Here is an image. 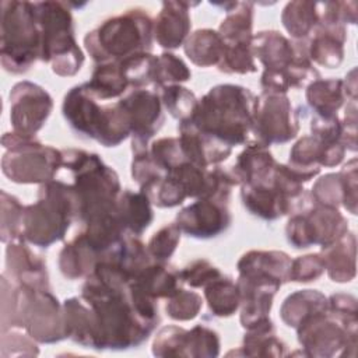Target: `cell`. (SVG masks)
Segmentation results:
<instances>
[{"label":"cell","mask_w":358,"mask_h":358,"mask_svg":"<svg viewBox=\"0 0 358 358\" xmlns=\"http://www.w3.org/2000/svg\"><path fill=\"white\" fill-rule=\"evenodd\" d=\"M96 322V350H130L148 340L158 324L144 319L134 306L129 284L90 274L80 295Z\"/></svg>","instance_id":"obj_1"},{"label":"cell","mask_w":358,"mask_h":358,"mask_svg":"<svg viewBox=\"0 0 358 358\" xmlns=\"http://www.w3.org/2000/svg\"><path fill=\"white\" fill-rule=\"evenodd\" d=\"M255 98L243 85L218 84L197 101L192 116L183 122L234 148L245 144L252 133Z\"/></svg>","instance_id":"obj_2"},{"label":"cell","mask_w":358,"mask_h":358,"mask_svg":"<svg viewBox=\"0 0 358 358\" xmlns=\"http://www.w3.org/2000/svg\"><path fill=\"white\" fill-rule=\"evenodd\" d=\"M63 168L73 173V190L77 199V221L87 224L116 211L122 185L117 172L95 152L81 148H64Z\"/></svg>","instance_id":"obj_3"},{"label":"cell","mask_w":358,"mask_h":358,"mask_svg":"<svg viewBox=\"0 0 358 358\" xmlns=\"http://www.w3.org/2000/svg\"><path fill=\"white\" fill-rule=\"evenodd\" d=\"M154 20L147 10L136 7L102 21L84 36V48L98 63L119 62L137 53L151 52Z\"/></svg>","instance_id":"obj_4"},{"label":"cell","mask_w":358,"mask_h":358,"mask_svg":"<svg viewBox=\"0 0 358 358\" xmlns=\"http://www.w3.org/2000/svg\"><path fill=\"white\" fill-rule=\"evenodd\" d=\"M74 220H77V199L73 186L53 179L39 186L35 203L25 206L22 239L46 249L64 239Z\"/></svg>","instance_id":"obj_5"},{"label":"cell","mask_w":358,"mask_h":358,"mask_svg":"<svg viewBox=\"0 0 358 358\" xmlns=\"http://www.w3.org/2000/svg\"><path fill=\"white\" fill-rule=\"evenodd\" d=\"M62 112L74 133L103 147H117L130 137V124L119 102L102 105L83 84L66 92Z\"/></svg>","instance_id":"obj_6"},{"label":"cell","mask_w":358,"mask_h":358,"mask_svg":"<svg viewBox=\"0 0 358 358\" xmlns=\"http://www.w3.org/2000/svg\"><path fill=\"white\" fill-rule=\"evenodd\" d=\"M41 29L39 60L59 77L76 76L85 60L74 36V18L66 1H34Z\"/></svg>","instance_id":"obj_7"},{"label":"cell","mask_w":358,"mask_h":358,"mask_svg":"<svg viewBox=\"0 0 358 358\" xmlns=\"http://www.w3.org/2000/svg\"><path fill=\"white\" fill-rule=\"evenodd\" d=\"M41 29L34 1L3 0L0 11V63L11 74H24L39 60Z\"/></svg>","instance_id":"obj_8"},{"label":"cell","mask_w":358,"mask_h":358,"mask_svg":"<svg viewBox=\"0 0 358 358\" xmlns=\"http://www.w3.org/2000/svg\"><path fill=\"white\" fill-rule=\"evenodd\" d=\"M1 145L6 150L1 157V172L14 183L43 185L53 180L63 166L62 150L42 144L35 137L4 133Z\"/></svg>","instance_id":"obj_9"},{"label":"cell","mask_w":358,"mask_h":358,"mask_svg":"<svg viewBox=\"0 0 358 358\" xmlns=\"http://www.w3.org/2000/svg\"><path fill=\"white\" fill-rule=\"evenodd\" d=\"M14 298L11 327L24 329L39 344H55L67 338L63 303L52 294V289L15 284Z\"/></svg>","instance_id":"obj_10"},{"label":"cell","mask_w":358,"mask_h":358,"mask_svg":"<svg viewBox=\"0 0 358 358\" xmlns=\"http://www.w3.org/2000/svg\"><path fill=\"white\" fill-rule=\"evenodd\" d=\"M295 330L298 343L306 357H355L358 324L341 320L329 309L306 316Z\"/></svg>","instance_id":"obj_11"},{"label":"cell","mask_w":358,"mask_h":358,"mask_svg":"<svg viewBox=\"0 0 358 358\" xmlns=\"http://www.w3.org/2000/svg\"><path fill=\"white\" fill-rule=\"evenodd\" d=\"M348 231V221L338 208L312 201L291 214L285 225L287 241L295 249H306L313 245L327 246Z\"/></svg>","instance_id":"obj_12"},{"label":"cell","mask_w":358,"mask_h":358,"mask_svg":"<svg viewBox=\"0 0 358 358\" xmlns=\"http://www.w3.org/2000/svg\"><path fill=\"white\" fill-rule=\"evenodd\" d=\"M299 113L287 94L262 91L253 103L252 133L255 141L270 147L294 140L299 133Z\"/></svg>","instance_id":"obj_13"},{"label":"cell","mask_w":358,"mask_h":358,"mask_svg":"<svg viewBox=\"0 0 358 358\" xmlns=\"http://www.w3.org/2000/svg\"><path fill=\"white\" fill-rule=\"evenodd\" d=\"M8 99L13 131L21 136L35 137L46 124L53 110L52 95L39 84L22 80L13 85Z\"/></svg>","instance_id":"obj_14"},{"label":"cell","mask_w":358,"mask_h":358,"mask_svg":"<svg viewBox=\"0 0 358 358\" xmlns=\"http://www.w3.org/2000/svg\"><path fill=\"white\" fill-rule=\"evenodd\" d=\"M117 102L130 124L131 148L148 147L150 140L161 130L165 122L164 106L158 92L150 88H133Z\"/></svg>","instance_id":"obj_15"},{"label":"cell","mask_w":358,"mask_h":358,"mask_svg":"<svg viewBox=\"0 0 358 358\" xmlns=\"http://www.w3.org/2000/svg\"><path fill=\"white\" fill-rule=\"evenodd\" d=\"M236 285L241 296V326L245 330H250L271 322L273 299L282 282L266 274L238 273Z\"/></svg>","instance_id":"obj_16"},{"label":"cell","mask_w":358,"mask_h":358,"mask_svg":"<svg viewBox=\"0 0 358 358\" xmlns=\"http://www.w3.org/2000/svg\"><path fill=\"white\" fill-rule=\"evenodd\" d=\"M227 200L217 197H201L185 206L175 217V224L182 234L196 239H211L224 234L232 217Z\"/></svg>","instance_id":"obj_17"},{"label":"cell","mask_w":358,"mask_h":358,"mask_svg":"<svg viewBox=\"0 0 358 358\" xmlns=\"http://www.w3.org/2000/svg\"><path fill=\"white\" fill-rule=\"evenodd\" d=\"M4 274L17 285L50 289L46 260L22 238L7 243Z\"/></svg>","instance_id":"obj_18"},{"label":"cell","mask_w":358,"mask_h":358,"mask_svg":"<svg viewBox=\"0 0 358 358\" xmlns=\"http://www.w3.org/2000/svg\"><path fill=\"white\" fill-rule=\"evenodd\" d=\"M197 3L187 1H162L161 10L154 20V39L157 43L172 50L183 46L190 35L192 17L189 8Z\"/></svg>","instance_id":"obj_19"},{"label":"cell","mask_w":358,"mask_h":358,"mask_svg":"<svg viewBox=\"0 0 358 358\" xmlns=\"http://www.w3.org/2000/svg\"><path fill=\"white\" fill-rule=\"evenodd\" d=\"M347 27L319 20L317 27L306 39L308 56L322 67L337 69L344 60Z\"/></svg>","instance_id":"obj_20"},{"label":"cell","mask_w":358,"mask_h":358,"mask_svg":"<svg viewBox=\"0 0 358 358\" xmlns=\"http://www.w3.org/2000/svg\"><path fill=\"white\" fill-rule=\"evenodd\" d=\"M183 282L179 275V270L169 266L168 262L148 263L129 284V291L133 295L158 301L166 299L173 295Z\"/></svg>","instance_id":"obj_21"},{"label":"cell","mask_w":358,"mask_h":358,"mask_svg":"<svg viewBox=\"0 0 358 358\" xmlns=\"http://www.w3.org/2000/svg\"><path fill=\"white\" fill-rule=\"evenodd\" d=\"M178 131L185 158L197 166H217L232 154V147L200 133L187 122H179Z\"/></svg>","instance_id":"obj_22"},{"label":"cell","mask_w":358,"mask_h":358,"mask_svg":"<svg viewBox=\"0 0 358 358\" xmlns=\"http://www.w3.org/2000/svg\"><path fill=\"white\" fill-rule=\"evenodd\" d=\"M298 41H292L275 29L260 31L253 35L252 50L264 70L284 71L296 59Z\"/></svg>","instance_id":"obj_23"},{"label":"cell","mask_w":358,"mask_h":358,"mask_svg":"<svg viewBox=\"0 0 358 358\" xmlns=\"http://www.w3.org/2000/svg\"><path fill=\"white\" fill-rule=\"evenodd\" d=\"M241 200L252 215L264 221H274L295 213L294 204L277 190L271 180L263 185L241 186Z\"/></svg>","instance_id":"obj_24"},{"label":"cell","mask_w":358,"mask_h":358,"mask_svg":"<svg viewBox=\"0 0 358 358\" xmlns=\"http://www.w3.org/2000/svg\"><path fill=\"white\" fill-rule=\"evenodd\" d=\"M275 165L277 161L268 147L253 141L239 152L229 171L239 186L263 185L271 180Z\"/></svg>","instance_id":"obj_25"},{"label":"cell","mask_w":358,"mask_h":358,"mask_svg":"<svg viewBox=\"0 0 358 358\" xmlns=\"http://www.w3.org/2000/svg\"><path fill=\"white\" fill-rule=\"evenodd\" d=\"M329 278L338 284L351 282L357 275V236L348 231L337 241L320 248Z\"/></svg>","instance_id":"obj_26"},{"label":"cell","mask_w":358,"mask_h":358,"mask_svg":"<svg viewBox=\"0 0 358 358\" xmlns=\"http://www.w3.org/2000/svg\"><path fill=\"white\" fill-rule=\"evenodd\" d=\"M101 262V256L78 232L70 242L64 243L59 253L57 266L62 275L70 281L88 277Z\"/></svg>","instance_id":"obj_27"},{"label":"cell","mask_w":358,"mask_h":358,"mask_svg":"<svg viewBox=\"0 0 358 358\" xmlns=\"http://www.w3.org/2000/svg\"><path fill=\"white\" fill-rule=\"evenodd\" d=\"M67 338L87 348L96 350V322L91 306L81 296L63 302Z\"/></svg>","instance_id":"obj_28"},{"label":"cell","mask_w":358,"mask_h":358,"mask_svg":"<svg viewBox=\"0 0 358 358\" xmlns=\"http://www.w3.org/2000/svg\"><path fill=\"white\" fill-rule=\"evenodd\" d=\"M116 214L126 232L136 236H140L154 220L152 203L141 190H122L116 204Z\"/></svg>","instance_id":"obj_29"},{"label":"cell","mask_w":358,"mask_h":358,"mask_svg":"<svg viewBox=\"0 0 358 358\" xmlns=\"http://www.w3.org/2000/svg\"><path fill=\"white\" fill-rule=\"evenodd\" d=\"M83 85L95 99L101 102L116 98L120 99L127 91H130V84L120 62L95 64L91 78L83 83Z\"/></svg>","instance_id":"obj_30"},{"label":"cell","mask_w":358,"mask_h":358,"mask_svg":"<svg viewBox=\"0 0 358 358\" xmlns=\"http://www.w3.org/2000/svg\"><path fill=\"white\" fill-rule=\"evenodd\" d=\"M305 98L313 115L322 117L336 116L347 96L341 78H317L306 85Z\"/></svg>","instance_id":"obj_31"},{"label":"cell","mask_w":358,"mask_h":358,"mask_svg":"<svg viewBox=\"0 0 358 358\" xmlns=\"http://www.w3.org/2000/svg\"><path fill=\"white\" fill-rule=\"evenodd\" d=\"M291 257L282 250H257L252 249L243 253L238 263V273H260L280 280L282 284L289 282Z\"/></svg>","instance_id":"obj_32"},{"label":"cell","mask_w":358,"mask_h":358,"mask_svg":"<svg viewBox=\"0 0 358 358\" xmlns=\"http://www.w3.org/2000/svg\"><path fill=\"white\" fill-rule=\"evenodd\" d=\"M255 3L236 1L235 7L227 11L225 18L218 27V34L224 45L243 46L252 45L253 39Z\"/></svg>","instance_id":"obj_33"},{"label":"cell","mask_w":358,"mask_h":358,"mask_svg":"<svg viewBox=\"0 0 358 358\" xmlns=\"http://www.w3.org/2000/svg\"><path fill=\"white\" fill-rule=\"evenodd\" d=\"M231 354L242 357H284L287 355V344L277 337L273 320L259 327L245 331L242 345L238 351H229Z\"/></svg>","instance_id":"obj_34"},{"label":"cell","mask_w":358,"mask_h":358,"mask_svg":"<svg viewBox=\"0 0 358 358\" xmlns=\"http://www.w3.org/2000/svg\"><path fill=\"white\" fill-rule=\"evenodd\" d=\"M187 59L197 67L218 66L222 57L224 43L218 31L203 28L192 32L183 43Z\"/></svg>","instance_id":"obj_35"},{"label":"cell","mask_w":358,"mask_h":358,"mask_svg":"<svg viewBox=\"0 0 358 358\" xmlns=\"http://www.w3.org/2000/svg\"><path fill=\"white\" fill-rule=\"evenodd\" d=\"M327 309V296L317 289H298L281 303L280 317L287 327L296 329L309 315Z\"/></svg>","instance_id":"obj_36"},{"label":"cell","mask_w":358,"mask_h":358,"mask_svg":"<svg viewBox=\"0 0 358 358\" xmlns=\"http://www.w3.org/2000/svg\"><path fill=\"white\" fill-rule=\"evenodd\" d=\"M322 157L323 145L312 134H306L291 147L287 165L306 183L320 173Z\"/></svg>","instance_id":"obj_37"},{"label":"cell","mask_w":358,"mask_h":358,"mask_svg":"<svg viewBox=\"0 0 358 358\" xmlns=\"http://www.w3.org/2000/svg\"><path fill=\"white\" fill-rule=\"evenodd\" d=\"M208 312L215 317H229L241 306V296L236 281L221 274L203 288Z\"/></svg>","instance_id":"obj_38"},{"label":"cell","mask_w":358,"mask_h":358,"mask_svg":"<svg viewBox=\"0 0 358 358\" xmlns=\"http://www.w3.org/2000/svg\"><path fill=\"white\" fill-rule=\"evenodd\" d=\"M281 22L292 41H306L319 24V7L315 1L295 0L285 4Z\"/></svg>","instance_id":"obj_39"},{"label":"cell","mask_w":358,"mask_h":358,"mask_svg":"<svg viewBox=\"0 0 358 358\" xmlns=\"http://www.w3.org/2000/svg\"><path fill=\"white\" fill-rule=\"evenodd\" d=\"M190 333L187 329L178 324L161 327L154 336L151 352L154 357H186L189 358Z\"/></svg>","instance_id":"obj_40"},{"label":"cell","mask_w":358,"mask_h":358,"mask_svg":"<svg viewBox=\"0 0 358 358\" xmlns=\"http://www.w3.org/2000/svg\"><path fill=\"white\" fill-rule=\"evenodd\" d=\"M192 78V71L182 57L172 52H164L154 59L152 67V88H159L171 84H182Z\"/></svg>","instance_id":"obj_41"},{"label":"cell","mask_w":358,"mask_h":358,"mask_svg":"<svg viewBox=\"0 0 358 358\" xmlns=\"http://www.w3.org/2000/svg\"><path fill=\"white\" fill-rule=\"evenodd\" d=\"M25 206L21 201L7 193L0 192V238L3 243L22 238V220Z\"/></svg>","instance_id":"obj_42"},{"label":"cell","mask_w":358,"mask_h":358,"mask_svg":"<svg viewBox=\"0 0 358 358\" xmlns=\"http://www.w3.org/2000/svg\"><path fill=\"white\" fill-rule=\"evenodd\" d=\"M157 92L166 112L179 122H183L192 116L199 101L194 92L182 84L165 85Z\"/></svg>","instance_id":"obj_43"},{"label":"cell","mask_w":358,"mask_h":358,"mask_svg":"<svg viewBox=\"0 0 358 358\" xmlns=\"http://www.w3.org/2000/svg\"><path fill=\"white\" fill-rule=\"evenodd\" d=\"M204 299L196 291L179 288L173 295L166 298L165 313L176 322H189L199 316Z\"/></svg>","instance_id":"obj_44"},{"label":"cell","mask_w":358,"mask_h":358,"mask_svg":"<svg viewBox=\"0 0 358 358\" xmlns=\"http://www.w3.org/2000/svg\"><path fill=\"white\" fill-rule=\"evenodd\" d=\"M38 341L34 340L24 329L11 327L1 331L0 355L1 358L11 357H36L39 355Z\"/></svg>","instance_id":"obj_45"},{"label":"cell","mask_w":358,"mask_h":358,"mask_svg":"<svg viewBox=\"0 0 358 358\" xmlns=\"http://www.w3.org/2000/svg\"><path fill=\"white\" fill-rule=\"evenodd\" d=\"M182 231L175 222L161 227L157 232L152 234L147 243L148 253L155 262H169L180 242Z\"/></svg>","instance_id":"obj_46"},{"label":"cell","mask_w":358,"mask_h":358,"mask_svg":"<svg viewBox=\"0 0 358 358\" xmlns=\"http://www.w3.org/2000/svg\"><path fill=\"white\" fill-rule=\"evenodd\" d=\"M148 151L154 162L165 173L187 161L182 152L179 137H159L148 145Z\"/></svg>","instance_id":"obj_47"},{"label":"cell","mask_w":358,"mask_h":358,"mask_svg":"<svg viewBox=\"0 0 358 358\" xmlns=\"http://www.w3.org/2000/svg\"><path fill=\"white\" fill-rule=\"evenodd\" d=\"M189 358H214L220 355L221 340L220 334L214 329L206 324H196L189 330Z\"/></svg>","instance_id":"obj_48"},{"label":"cell","mask_w":358,"mask_h":358,"mask_svg":"<svg viewBox=\"0 0 358 358\" xmlns=\"http://www.w3.org/2000/svg\"><path fill=\"white\" fill-rule=\"evenodd\" d=\"M309 196L315 204L338 208L343 201V189L338 172H330L316 179Z\"/></svg>","instance_id":"obj_49"},{"label":"cell","mask_w":358,"mask_h":358,"mask_svg":"<svg viewBox=\"0 0 358 358\" xmlns=\"http://www.w3.org/2000/svg\"><path fill=\"white\" fill-rule=\"evenodd\" d=\"M326 271L324 260L319 253H308L303 256H298L291 260L289 267V278L291 282H312L320 278Z\"/></svg>","instance_id":"obj_50"},{"label":"cell","mask_w":358,"mask_h":358,"mask_svg":"<svg viewBox=\"0 0 358 358\" xmlns=\"http://www.w3.org/2000/svg\"><path fill=\"white\" fill-rule=\"evenodd\" d=\"M222 273L210 260L199 257L187 263L179 270V275L183 284L190 288H204L210 281L220 277Z\"/></svg>","instance_id":"obj_51"},{"label":"cell","mask_w":358,"mask_h":358,"mask_svg":"<svg viewBox=\"0 0 358 358\" xmlns=\"http://www.w3.org/2000/svg\"><path fill=\"white\" fill-rule=\"evenodd\" d=\"M319 20L341 25H354L358 18L357 1H323L317 3Z\"/></svg>","instance_id":"obj_52"},{"label":"cell","mask_w":358,"mask_h":358,"mask_svg":"<svg viewBox=\"0 0 358 358\" xmlns=\"http://www.w3.org/2000/svg\"><path fill=\"white\" fill-rule=\"evenodd\" d=\"M341 189H343V201L341 206L351 213L352 215L357 214V204H358V159L354 157L338 171Z\"/></svg>","instance_id":"obj_53"},{"label":"cell","mask_w":358,"mask_h":358,"mask_svg":"<svg viewBox=\"0 0 358 358\" xmlns=\"http://www.w3.org/2000/svg\"><path fill=\"white\" fill-rule=\"evenodd\" d=\"M310 134L317 138L323 145L344 144L343 143V123L338 115L330 117H322L313 115L310 120Z\"/></svg>","instance_id":"obj_54"},{"label":"cell","mask_w":358,"mask_h":358,"mask_svg":"<svg viewBox=\"0 0 358 358\" xmlns=\"http://www.w3.org/2000/svg\"><path fill=\"white\" fill-rule=\"evenodd\" d=\"M327 309L347 323L358 324L357 298L351 294L336 292L327 296Z\"/></svg>","instance_id":"obj_55"},{"label":"cell","mask_w":358,"mask_h":358,"mask_svg":"<svg viewBox=\"0 0 358 358\" xmlns=\"http://www.w3.org/2000/svg\"><path fill=\"white\" fill-rule=\"evenodd\" d=\"M344 83V92L345 96L348 99H357V69H351L347 76L345 80H343Z\"/></svg>","instance_id":"obj_56"}]
</instances>
